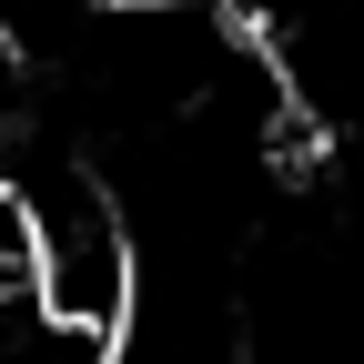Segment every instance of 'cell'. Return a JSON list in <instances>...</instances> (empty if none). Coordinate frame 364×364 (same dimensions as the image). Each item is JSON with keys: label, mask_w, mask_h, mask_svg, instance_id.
<instances>
[{"label": "cell", "mask_w": 364, "mask_h": 364, "mask_svg": "<svg viewBox=\"0 0 364 364\" xmlns=\"http://www.w3.org/2000/svg\"><path fill=\"white\" fill-rule=\"evenodd\" d=\"M31 203V243H41V294H51L61 324L81 334H122L132 304H142V243L122 223V193L71 152H41L21 172Z\"/></svg>", "instance_id": "cell-1"}, {"label": "cell", "mask_w": 364, "mask_h": 364, "mask_svg": "<svg viewBox=\"0 0 364 364\" xmlns=\"http://www.w3.org/2000/svg\"><path fill=\"white\" fill-rule=\"evenodd\" d=\"M112 11H182V0H112Z\"/></svg>", "instance_id": "cell-2"}, {"label": "cell", "mask_w": 364, "mask_h": 364, "mask_svg": "<svg viewBox=\"0 0 364 364\" xmlns=\"http://www.w3.org/2000/svg\"><path fill=\"white\" fill-rule=\"evenodd\" d=\"M0 91H11V21H0Z\"/></svg>", "instance_id": "cell-3"}]
</instances>
